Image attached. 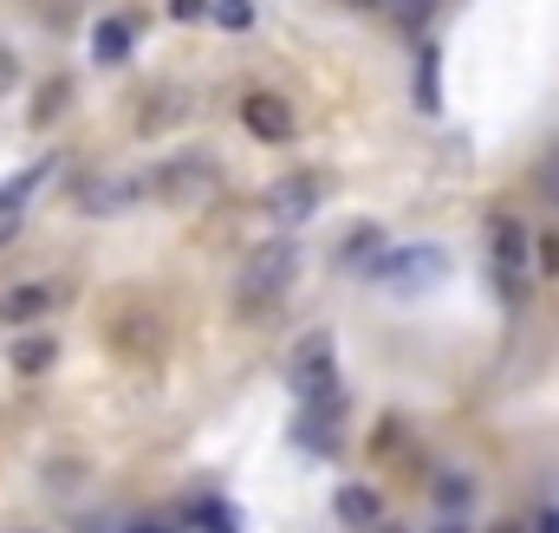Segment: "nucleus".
Returning a JSON list of instances; mask_svg holds the SVG:
<instances>
[{
  "label": "nucleus",
  "mask_w": 559,
  "mask_h": 533,
  "mask_svg": "<svg viewBox=\"0 0 559 533\" xmlns=\"http://www.w3.org/2000/svg\"><path fill=\"white\" fill-rule=\"evenodd\" d=\"M222 189V163L209 150H176L150 169V196L169 202V209H195V202H215Z\"/></svg>",
  "instance_id": "nucleus-1"
},
{
  "label": "nucleus",
  "mask_w": 559,
  "mask_h": 533,
  "mask_svg": "<svg viewBox=\"0 0 559 533\" xmlns=\"http://www.w3.org/2000/svg\"><path fill=\"white\" fill-rule=\"evenodd\" d=\"M293 280H299V248H293V241L254 248L248 266H241V312H267V306H280Z\"/></svg>",
  "instance_id": "nucleus-2"
},
{
  "label": "nucleus",
  "mask_w": 559,
  "mask_h": 533,
  "mask_svg": "<svg viewBox=\"0 0 559 533\" xmlns=\"http://www.w3.org/2000/svg\"><path fill=\"white\" fill-rule=\"evenodd\" d=\"M286 391L299 403L338 391V339H332V332H306V339L293 345V358H286Z\"/></svg>",
  "instance_id": "nucleus-3"
},
{
  "label": "nucleus",
  "mask_w": 559,
  "mask_h": 533,
  "mask_svg": "<svg viewBox=\"0 0 559 533\" xmlns=\"http://www.w3.org/2000/svg\"><path fill=\"white\" fill-rule=\"evenodd\" d=\"M371 273L391 286V293H429L436 280H449V254L442 248H429V241H417V248H378V261H371Z\"/></svg>",
  "instance_id": "nucleus-4"
},
{
  "label": "nucleus",
  "mask_w": 559,
  "mask_h": 533,
  "mask_svg": "<svg viewBox=\"0 0 559 533\" xmlns=\"http://www.w3.org/2000/svg\"><path fill=\"white\" fill-rule=\"evenodd\" d=\"M488 261H495L501 286H508V306H521L527 299V266H534V235L514 215H495L488 222Z\"/></svg>",
  "instance_id": "nucleus-5"
},
{
  "label": "nucleus",
  "mask_w": 559,
  "mask_h": 533,
  "mask_svg": "<svg viewBox=\"0 0 559 533\" xmlns=\"http://www.w3.org/2000/svg\"><path fill=\"white\" fill-rule=\"evenodd\" d=\"M319 196H325V176H312V169H299V176H280L274 189H267V215H274L280 228H299V222L319 209Z\"/></svg>",
  "instance_id": "nucleus-6"
},
{
  "label": "nucleus",
  "mask_w": 559,
  "mask_h": 533,
  "mask_svg": "<svg viewBox=\"0 0 559 533\" xmlns=\"http://www.w3.org/2000/svg\"><path fill=\"white\" fill-rule=\"evenodd\" d=\"M138 176H118V169H105V176H85L79 182V209L85 215H118V209H131L138 202Z\"/></svg>",
  "instance_id": "nucleus-7"
},
{
  "label": "nucleus",
  "mask_w": 559,
  "mask_h": 533,
  "mask_svg": "<svg viewBox=\"0 0 559 533\" xmlns=\"http://www.w3.org/2000/svg\"><path fill=\"white\" fill-rule=\"evenodd\" d=\"M241 125L261 137V143H286L293 137V111H286V98H274V92H248L241 98Z\"/></svg>",
  "instance_id": "nucleus-8"
},
{
  "label": "nucleus",
  "mask_w": 559,
  "mask_h": 533,
  "mask_svg": "<svg viewBox=\"0 0 559 533\" xmlns=\"http://www.w3.org/2000/svg\"><path fill=\"white\" fill-rule=\"evenodd\" d=\"M52 299H59V286H46V280L7 286V293H0V325H33V319L52 312Z\"/></svg>",
  "instance_id": "nucleus-9"
},
{
  "label": "nucleus",
  "mask_w": 559,
  "mask_h": 533,
  "mask_svg": "<svg viewBox=\"0 0 559 533\" xmlns=\"http://www.w3.org/2000/svg\"><path fill=\"white\" fill-rule=\"evenodd\" d=\"M332 501H338V521H345V528H371V521L384 514V501H378V495H371L365 482H345V488H338Z\"/></svg>",
  "instance_id": "nucleus-10"
},
{
  "label": "nucleus",
  "mask_w": 559,
  "mask_h": 533,
  "mask_svg": "<svg viewBox=\"0 0 559 533\" xmlns=\"http://www.w3.org/2000/svg\"><path fill=\"white\" fill-rule=\"evenodd\" d=\"M150 98H156V105H143V118H138L150 137L169 131V125H182V118L195 111V105H189V92H150Z\"/></svg>",
  "instance_id": "nucleus-11"
},
{
  "label": "nucleus",
  "mask_w": 559,
  "mask_h": 533,
  "mask_svg": "<svg viewBox=\"0 0 559 533\" xmlns=\"http://www.w3.org/2000/svg\"><path fill=\"white\" fill-rule=\"evenodd\" d=\"M124 52H131V20H98L92 26V59L98 66H118Z\"/></svg>",
  "instance_id": "nucleus-12"
},
{
  "label": "nucleus",
  "mask_w": 559,
  "mask_h": 533,
  "mask_svg": "<svg viewBox=\"0 0 559 533\" xmlns=\"http://www.w3.org/2000/svg\"><path fill=\"white\" fill-rule=\"evenodd\" d=\"M52 358H59V345H52V339H13V352H7V365H13L20 378L52 371Z\"/></svg>",
  "instance_id": "nucleus-13"
},
{
  "label": "nucleus",
  "mask_w": 559,
  "mask_h": 533,
  "mask_svg": "<svg viewBox=\"0 0 559 533\" xmlns=\"http://www.w3.org/2000/svg\"><path fill=\"white\" fill-rule=\"evenodd\" d=\"M189 528H202V533H241V528H235V508H222V501L189 508Z\"/></svg>",
  "instance_id": "nucleus-14"
},
{
  "label": "nucleus",
  "mask_w": 559,
  "mask_h": 533,
  "mask_svg": "<svg viewBox=\"0 0 559 533\" xmlns=\"http://www.w3.org/2000/svg\"><path fill=\"white\" fill-rule=\"evenodd\" d=\"M39 176H46V169H26V176H13V182H0V215H13V209H20V202H26V196L39 189Z\"/></svg>",
  "instance_id": "nucleus-15"
},
{
  "label": "nucleus",
  "mask_w": 559,
  "mask_h": 533,
  "mask_svg": "<svg viewBox=\"0 0 559 533\" xmlns=\"http://www.w3.org/2000/svg\"><path fill=\"white\" fill-rule=\"evenodd\" d=\"M209 13H215L222 26H235V33H241V26H254V7H248V0H209Z\"/></svg>",
  "instance_id": "nucleus-16"
},
{
  "label": "nucleus",
  "mask_w": 559,
  "mask_h": 533,
  "mask_svg": "<svg viewBox=\"0 0 559 533\" xmlns=\"http://www.w3.org/2000/svg\"><path fill=\"white\" fill-rule=\"evenodd\" d=\"M534 266H540V273H559V228H547V235L534 241Z\"/></svg>",
  "instance_id": "nucleus-17"
},
{
  "label": "nucleus",
  "mask_w": 559,
  "mask_h": 533,
  "mask_svg": "<svg viewBox=\"0 0 559 533\" xmlns=\"http://www.w3.org/2000/svg\"><path fill=\"white\" fill-rule=\"evenodd\" d=\"M365 248H378V228H358V235L345 241V261H365Z\"/></svg>",
  "instance_id": "nucleus-18"
},
{
  "label": "nucleus",
  "mask_w": 559,
  "mask_h": 533,
  "mask_svg": "<svg viewBox=\"0 0 559 533\" xmlns=\"http://www.w3.org/2000/svg\"><path fill=\"white\" fill-rule=\"evenodd\" d=\"M169 20H209V0H169Z\"/></svg>",
  "instance_id": "nucleus-19"
},
{
  "label": "nucleus",
  "mask_w": 559,
  "mask_h": 533,
  "mask_svg": "<svg viewBox=\"0 0 559 533\" xmlns=\"http://www.w3.org/2000/svg\"><path fill=\"white\" fill-rule=\"evenodd\" d=\"M13 85H20V59H13V52H7V46H0V98H7V92H13Z\"/></svg>",
  "instance_id": "nucleus-20"
},
{
  "label": "nucleus",
  "mask_w": 559,
  "mask_h": 533,
  "mask_svg": "<svg viewBox=\"0 0 559 533\" xmlns=\"http://www.w3.org/2000/svg\"><path fill=\"white\" fill-rule=\"evenodd\" d=\"M442 501H449V508H462V501H468V482H462V475H449V482H442Z\"/></svg>",
  "instance_id": "nucleus-21"
},
{
  "label": "nucleus",
  "mask_w": 559,
  "mask_h": 533,
  "mask_svg": "<svg viewBox=\"0 0 559 533\" xmlns=\"http://www.w3.org/2000/svg\"><path fill=\"white\" fill-rule=\"evenodd\" d=\"M59 105H66V85H46V105H39V125H46V118H52Z\"/></svg>",
  "instance_id": "nucleus-22"
},
{
  "label": "nucleus",
  "mask_w": 559,
  "mask_h": 533,
  "mask_svg": "<svg viewBox=\"0 0 559 533\" xmlns=\"http://www.w3.org/2000/svg\"><path fill=\"white\" fill-rule=\"evenodd\" d=\"M124 533H182V528H169V521H138V528H124Z\"/></svg>",
  "instance_id": "nucleus-23"
},
{
  "label": "nucleus",
  "mask_w": 559,
  "mask_h": 533,
  "mask_svg": "<svg viewBox=\"0 0 559 533\" xmlns=\"http://www.w3.org/2000/svg\"><path fill=\"white\" fill-rule=\"evenodd\" d=\"M534 533H559V508H547V514H540V528Z\"/></svg>",
  "instance_id": "nucleus-24"
},
{
  "label": "nucleus",
  "mask_w": 559,
  "mask_h": 533,
  "mask_svg": "<svg viewBox=\"0 0 559 533\" xmlns=\"http://www.w3.org/2000/svg\"><path fill=\"white\" fill-rule=\"evenodd\" d=\"M488 533H521V528H508V521H501V528H488Z\"/></svg>",
  "instance_id": "nucleus-25"
},
{
  "label": "nucleus",
  "mask_w": 559,
  "mask_h": 533,
  "mask_svg": "<svg viewBox=\"0 0 559 533\" xmlns=\"http://www.w3.org/2000/svg\"><path fill=\"white\" fill-rule=\"evenodd\" d=\"M442 533H462V528H442Z\"/></svg>",
  "instance_id": "nucleus-26"
}]
</instances>
